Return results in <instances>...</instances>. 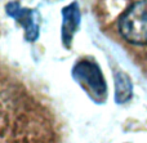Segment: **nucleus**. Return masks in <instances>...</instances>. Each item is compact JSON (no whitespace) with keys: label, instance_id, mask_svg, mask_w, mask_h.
I'll use <instances>...</instances> for the list:
<instances>
[{"label":"nucleus","instance_id":"f257e3e1","mask_svg":"<svg viewBox=\"0 0 147 143\" xmlns=\"http://www.w3.org/2000/svg\"><path fill=\"white\" fill-rule=\"evenodd\" d=\"M119 32L128 43L147 44V0L133 3L120 17Z\"/></svg>","mask_w":147,"mask_h":143},{"label":"nucleus","instance_id":"f03ea898","mask_svg":"<svg viewBox=\"0 0 147 143\" xmlns=\"http://www.w3.org/2000/svg\"><path fill=\"white\" fill-rule=\"evenodd\" d=\"M71 75L94 102L102 103L106 101L107 85L105 81V76L94 61L80 59L72 67Z\"/></svg>","mask_w":147,"mask_h":143},{"label":"nucleus","instance_id":"7ed1b4c3","mask_svg":"<svg viewBox=\"0 0 147 143\" xmlns=\"http://www.w3.org/2000/svg\"><path fill=\"white\" fill-rule=\"evenodd\" d=\"M5 12L9 17L14 18L25 30V39L30 43H34L39 38V21L40 14L36 9L21 7L18 1H10L5 5Z\"/></svg>","mask_w":147,"mask_h":143},{"label":"nucleus","instance_id":"20e7f679","mask_svg":"<svg viewBox=\"0 0 147 143\" xmlns=\"http://www.w3.org/2000/svg\"><path fill=\"white\" fill-rule=\"evenodd\" d=\"M62 43L67 49L71 48V44L74 40V35L78 31L80 25V9L76 1L69 4L62 9Z\"/></svg>","mask_w":147,"mask_h":143},{"label":"nucleus","instance_id":"39448f33","mask_svg":"<svg viewBox=\"0 0 147 143\" xmlns=\"http://www.w3.org/2000/svg\"><path fill=\"white\" fill-rule=\"evenodd\" d=\"M133 95V84L128 74L123 71L115 72V101L121 105L132 98Z\"/></svg>","mask_w":147,"mask_h":143}]
</instances>
